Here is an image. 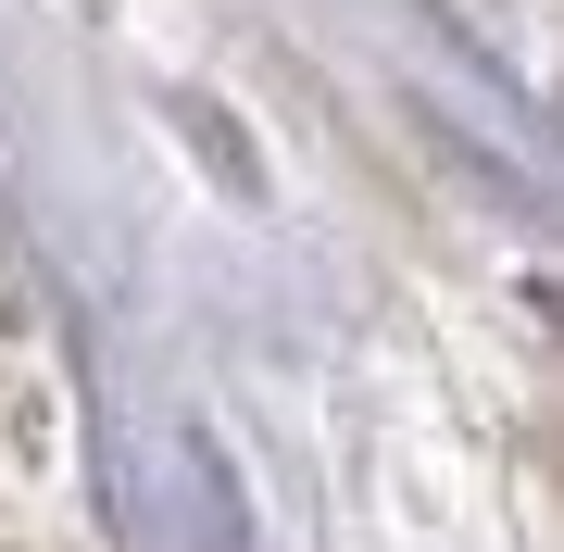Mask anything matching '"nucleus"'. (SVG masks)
<instances>
[]
</instances>
